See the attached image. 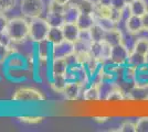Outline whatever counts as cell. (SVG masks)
<instances>
[{
    "instance_id": "6da1fadb",
    "label": "cell",
    "mask_w": 148,
    "mask_h": 132,
    "mask_svg": "<svg viewBox=\"0 0 148 132\" xmlns=\"http://www.w3.org/2000/svg\"><path fill=\"white\" fill-rule=\"evenodd\" d=\"M29 21L25 17H16L9 19L6 33L12 42H22L29 39Z\"/></svg>"
},
{
    "instance_id": "7a4b0ae2",
    "label": "cell",
    "mask_w": 148,
    "mask_h": 132,
    "mask_svg": "<svg viewBox=\"0 0 148 132\" xmlns=\"http://www.w3.org/2000/svg\"><path fill=\"white\" fill-rule=\"evenodd\" d=\"M29 26H30L29 39L33 43L37 44L48 39V34L51 26L45 18H42V17L32 18L29 21Z\"/></svg>"
},
{
    "instance_id": "3957f363",
    "label": "cell",
    "mask_w": 148,
    "mask_h": 132,
    "mask_svg": "<svg viewBox=\"0 0 148 132\" xmlns=\"http://www.w3.org/2000/svg\"><path fill=\"white\" fill-rule=\"evenodd\" d=\"M11 100L14 102H22V104L43 102L45 101V96L41 90H39L37 88L20 87L14 90Z\"/></svg>"
},
{
    "instance_id": "277c9868",
    "label": "cell",
    "mask_w": 148,
    "mask_h": 132,
    "mask_svg": "<svg viewBox=\"0 0 148 132\" xmlns=\"http://www.w3.org/2000/svg\"><path fill=\"white\" fill-rule=\"evenodd\" d=\"M45 9L41 0H21L20 2V11L27 19L41 17Z\"/></svg>"
},
{
    "instance_id": "5b68a950",
    "label": "cell",
    "mask_w": 148,
    "mask_h": 132,
    "mask_svg": "<svg viewBox=\"0 0 148 132\" xmlns=\"http://www.w3.org/2000/svg\"><path fill=\"white\" fill-rule=\"evenodd\" d=\"M75 54V44L74 42L63 40L56 44H52L51 60L54 58H70Z\"/></svg>"
},
{
    "instance_id": "8992f818",
    "label": "cell",
    "mask_w": 148,
    "mask_h": 132,
    "mask_svg": "<svg viewBox=\"0 0 148 132\" xmlns=\"http://www.w3.org/2000/svg\"><path fill=\"white\" fill-rule=\"evenodd\" d=\"M130 51L126 46H124L122 43L114 45L113 49H112L110 61L112 63L116 64V65H125L127 63V60H128V56H130Z\"/></svg>"
},
{
    "instance_id": "52a82bcc",
    "label": "cell",
    "mask_w": 148,
    "mask_h": 132,
    "mask_svg": "<svg viewBox=\"0 0 148 132\" xmlns=\"http://www.w3.org/2000/svg\"><path fill=\"white\" fill-rule=\"evenodd\" d=\"M83 90H84V86L77 82H73V81H70L68 82L66 86L63 90V96L66 100L74 101L77 100L81 96L83 95Z\"/></svg>"
},
{
    "instance_id": "ba28073f",
    "label": "cell",
    "mask_w": 148,
    "mask_h": 132,
    "mask_svg": "<svg viewBox=\"0 0 148 132\" xmlns=\"http://www.w3.org/2000/svg\"><path fill=\"white\" fill-rule=\"evenodd\" d=\"M70 67L69 60L54 58L50 61V76H65Z\"/></svg>"
},
{
    "instance_id": "9c48e42d",
    "label": "cell",
    "mask_w": 148,
    "mask_h": 132,
    "mask_svg": "<svg viewBox=\"0 0 148 132\" xmlns=\"http://www.w3.org/2000/svg\"><path fill=\"white\" fill-rule=\"evenodd\" d=\"M51 51H52V44L48 40L41 41L36 44V60L38 61H51Z\"/></svg>"
},
{
    "instance_id": "30bf717a",
    "label": "cell",
    "mask_w": 148,
    "mask_h": 132,
    "mask_svg": "<svg viewBox=\"0 0 148 132\" xmlns=\"http://www.w3.org/2000/svg\"><path fill=\"white\" fill-rule=\"evenodd\" d=\"M124 26H125L126 31L130 32L133 34H136V35L144 31L142 17L134 16V14H132L130 17H128L127 19L124 21Z\"/></svg>"
},
{
    "instance_id": "8fae6325",
    "label": "cell",
    "mask_w": 148,
    "mask_h": 132,
    "mask_svg": "<svg viewBox=\"0 0 148 132\" xmlns=\"http://www.w3.org/2000/svg\"><path fill=\"white\" fill-rule=\"evenodd\" d=\"M81 16V10L79 7L73 3H70L64 7L63 10V18L65 23H76Z\"/></svg>"
},
{
    "instance_id": "7c38bea8",
    "label": "cell",
    "mask_w": 148,
    "mask_h": 132,
    "mask_svg": "<svg viewBox=\"0 0 148 132\" xmlns=\"http://www.w3.org/2000/svg\"><path fill=\"white\" fill-rule=\"evenodd\" d=\"M64 40H68L71 42H75L81 35V30L76 23H64L61 26Z\"/></svg>"
},
{
    "instance_id": "4fadbf2b",
    "label": "cell",
    "mask_w": 148,
    "mask_h": 132,
    "mask_svg": "<svg viewBox=\"0 0 148 132\" xmlns=\"http://www.w3.org/2000/svg\"><path fill=\"white\" fill-rule=\"evenodd\" d=\"M148 85V62L136 69V78L134 87L144 88Z\"/></svg>"
},
{
    "instance_id": "5bb4252c",
    "label": "cell",
    "mask_w": 148,
    "mask_h": 132,
    "mask_svg": "<svg viewBox=\"0 0 148 132\" xmlns=\"http://www.w3.org/2000/svg\"><path fill=\"white\" fill-rule=\"evenodd\" d=\"M82 97H83V99H84V100H86V101L101 100L99 84H93V83H91L87 87L84 88Z\"/></svg>"
},
{
    "instance_id": "9a60e30c",
    "label": "cell",
    "mask_w": 148,
    "mask_h": 132,
    "mask_svg": "<svg viewBox=\"0 0 148 132\" xmlns=\"http://www.w3.org/2000/svg\"><path fill=\"white\" fill-rule=\"evenodd\" d=\"M68 82V78L65 76H50L49 78V84L51 89L56 93H59V94L63 93Z\"/></svg>"
},
{
    "instance_id": "2e32d148",
    "label": "cell",
    "mask_w": 148,
    "mask_h": 132,
    "mask_svg": "<svg viewBox=\"0 0 148 132\" xmlns=\"http://www.w3.org/2000/svg\"><path fill=\"white\" fill-rule=\"evenodd\" d=\"M95 23H96L95 22V16L94 14H87V13H81L80 18L76 22V24L80 28L81 31H88Z\"/></svg>"
},
{
    "instance_id": "e0dca14e",
    "label": "cell",
    "mask_w": 148,
    "mask_h": 132,
    "mask_svg": "<svg viewBox=\"0 0 148 132\" xmlns=\"http://www.w3.org/2000/svg\"><path fill=\"white\" fill-rule=\"evenodd\" d=\"M130 9L132 14L142 17L148 11L147 2L145 0H133L130 5Z\"/></svg>"
},
{
    "instance_id": "ac0fdd59",
    "label": "cell",
    "mask_w": 148,
    "mask_h": 132,
    "mask_svg": "<svg viewBox=\"0 0 148 132\" xmlns=\"http://www.w3.org/2000/svg\"><path fill=\"white\" fill-rule=\"evenodd\" d=\"M148 57L143 55V54H139L137 53L136 51H130V56H128V60H127V65L130 66H133L135 68H138L139 66H142L144 64L147 63Z\"/></svg>"
},
{
    "instance_id": "d6986e66",
    "label": "cell",
    "mask_w": 148,
    "mask_h": 132,
    "mask_svg": "<svg viewBox=\"0 0 148 132\" xmlns=\"http://www.w3.org/2000/svg\"><path fill=\"white\" fill-rule=\"evenodd\" d=\"M104 41L108 44H111L112 46L121 44L122 43V29L116 28V29H113L110 31H106Z\"/></svg>"
},
{
    "instance_id": "ffe728a7",
    "label": "cell",
    "mask_w": 148,
    "mask_h": 132,
    "mask_svg": "<svg viewBox=\"0 0 148 132\" xmlns=\"http://www.w3.org/2000/svg\"><path fill=\"white\" fill-rule=\"evenodd\" d=\"M88 33H90V37H91V40H92L93 42H102V41H104L106 31L102 26H99V24L95 23L88 30Z\"/></svg>"
},
{
    "instance_id": "44dd1931",
    "label": "cell",
    "mask_w": 148,
    "mask_h": 132,
    "mask_svg": "<svg viewBox=\"0 0 148 132\" xmlns=\"http://www.w3.org/2000/svg\"><path fill=\"white\" fill-rule=\"evenodd\" d=\"M136 34H133L126 30H122V44L126 46L130 51L134 50V46L136 43Z\"/></svg>"
},
{
    "instance_id": "7402d4cb",
    "label": "cell",
    "mask_w": 148,
    "mask_h": 132,
    "mask_svg": "<svg viewBox=\"0 0 148 132\" xmlns=\"http://www.w3.org/2000/svg\"><path fill=\"white\" fill-rule=\"evenodd\" d=\"M76 6L81 10V13H87V14H94L96 9V2L93 0H82Z\"/></svg>"
},
{
    "instance_id": "603a6c76",
    "label": "cell",
    "mask_w": 148,
    "mask_h": 132,
    "mask_svg": "<svg viewBox=\"0 0 148 132\" xmlns=\"http://www.w3.org/2000/svg\"><path fill=\"white\" fill-rule=\"evenodd\" d=\"M51 44H56L64 40V35L62 32V28H51L47 39Z\"/></svg>"
},
{
    "instance_id": "cb8c5ba5",
    "label": "cell",
    "mask_w": 148,
    "mask_h": 132,
    "mask_svg": "<svg viewBox=\"0 0 148 132\" xmlns=\"http://www.w3.org/2000/svg\"><path fill=\"white\" fill-rule=\"evenodd\" d=\"M134 51L148 57V38L142 37V38L137 39L135 46H134Z\"/></svg>"
},
{
    "instance_id": "d4e9b609",
    "label": "cell",
    "mask_w": 148,
    "mask_h": 132,
    "mask_svg": "<svg viewBox=\"0 0 148 132\" xmlns=\"http://www.w3.org/2000/svg\"><path fill=\"white\" fill-rule=\"evenodd\" d=\"M95 22L96 24L102 26L105 31H110L113 29L117 28V23L115 21H113L111 18H102V17H95Z\"/></svg>"
},
{
    "instance_id": "484cf974",
    "label": "cell",
    "mask_w": 148,
    "mask_h": 132,
    "mask_svg": "<svg viewBox=\"0 0 148 132\" xmlns=\"http://www.w3.org/2000/svg\"><path fill=\"white\" fill-rule=\"evenodd\" d=\"M91 56L97 58L103 63V41L102 42H93L90 49Z\"/></svg>"
},
{
    "instance_id": "4316f807",
    "label": "cell",
    "mask_w": 148,
    "mask_h": 132,
    "mask_svg": "<svg viewBox=\"0 0 148 132\" xmlns=\"http://www.w3.org/2000/svg\"><path fill=\"white\" fill-rule=\"evenodd\" d=\"M19 121L25 122L28 125H37L42 122V120L44 119L42 116H22V117H18Z\"/></svg>"
},
{
    "instance_id": "83f0119b",
    "label": "cell",
    "mask_w": 148,
    "mask_h": 132,
    "mask_svg": "<svg viewBox=\"0 0 148 132\" xmlns=\"http://www.w3.org/2000/svg\"><path fill=\"white\" fill-rule=\"evenodd\" d=\"M17 0H0V12L6 13L16 7Z\"/></svg>"
},
{
    "instance_id": "f1b7e54d",
    "label": "cell",
    "mask_w": 148,
    "mask_h": 132,
    "mask_svg": "<svg viewBox=\"0 0 148 132\" xmlns=\"http://www.w3.org/2000/svg\"><path fill=\"white\" fill-rule=\"evenodd\" d=\"M136 132H148V117H142L137 120Z\"/></svg>"
},
{
    "instance_id": "f546056e",
    "label": "cell",
    "mask_w": 148,
    "mask_h": 132,
    "mask_svg": "<svg viewBox=\"0 0 148 132\" xmlns=\"http://www.w3.org/2000/svg\"><path fill=\"white\" fill-rule=\"evenodd\" d=\"M117 131L121 132H136V125L132 121H125L123 122Z\"/></svg>"
},
{
    "instance_id": "4dcf8cb0",
    "label": "cell",
    "mask_w": 148,
    "mask_h": 132,
    "mask_svg": "<svg viewBox=\"0 0 148 132\" xmlns=\"http://www.w3.org/2000/svg\"><path fill=\"white\" fill-rule=\"evenodd\" d=\"M8 22H9V19L6 17V14L3 12H0V33L6 32Z\"/></svg>"
},
{
    "instance_id": "1f68e13d",
    "label": "cell",
    "mask_w": 148,
    "mask_h": 132,
    "mask_svg": "<svg viewBox=\"0 0 148 132\" xmlns=\"http://www.w3.org/2000/svg\"><path fill=\"white\" fill-rule=\"evenodd\" d=\"M127 6L126 1L125 0H112L111 7L114 9H117V10H123L125 7Z\"/></svg>"
},
{
    "instance_id": "d6a6232c",
    "label": "cell",
    "mask_w": 148,
    "mask_h": 132,
    "mask_svg": "<svg viewBox=\"0 0 148 132\" xmlns=\"http://www.w3.org/2000/svg\"><path fill=\"white\" fill-rule=\"evenodd\" d=\"M7 75V68H6V58L0 56V79Z\"/></svg>"
},
{
    "instance_id": "836d02e7",
    "label": "cell",
    "mask_w": 148,
    "mask_h": 132,
    "mask_svg": "<svg viewBox=\"0 0 148 132\" xmlns=\"http://www.w3.org/2000/svg\"><path fill=\"white\" fill-rule=\"evenodd\" d=\"M54 1L58 2V3H60V5H62V6H66V5H70V3L77 5L82 0H54Z\"/></svg>"
},
{
    "instance_id": "e575fe53",
    "label": "cell",
    "mask_w": 148,
    "mask_h": 132,
    "mask_svg": "<svg viewBox=\"0 0 148 132\" xmlns=\"http://www.w3.org/2000/svg\"><path fill=\"white\" fill-rule=\"evenodd\" d=\"M143 20V28H144V31L148 32V11L144 16H142Z\"/></svg>"
},
{
    "instance_id": "d590c367",
    "label": "cell",
    "mask_w": 148,
    "mask_h": 132,
    "mask_svg": "<svg viewBox=\"0 0 148 132\" xmlns=\"http://www.w3.org/2000/svg\"><path fill=\"white\" fill-rule=\"evenodd\" d=\"M96 2L99 5H103V6H111L112 0H97Z\"/></svg>"
},
{
    "instance_id": "8d00e7d4",
    "label": "cell",
    "mask_w": 148,
    "mask_h": 132,
    "mask_svg": "<svg viewBox=\"0 0 148 132\" xmlns=\"http://www.w3.org/2000/svg\"><path fill=\"white\" fill-rule=\"evenodd\" d=\"M41 1L43 2V5L45 6V8H47V9H48V8H49V7L51 6L53 2H54V0H41Z\"/></svg>"
},
{
    "instance_id": "74e56055",
    "label": "cell",
    "mask_w": 148,
    "mask_h": 132,
    "mask_svg": "<svg viewBox=\"0 0 148 132\" xmlns=\"http://www.w3.org/2000/svg\"><path fill=\"white\" fill-rule=\"evenodd\" d=\"M94 120L97 122H105V121H107V118L106 117H95Z\"/></svg>"
},
{
    "instance_id": "f35d334b",
    "label": "cell",
    "mask_w": 148,
    "mask_h": 132,
    "mask_svg": "<svg viewBox=\"0 0 148 132\" xmlns=\"http://www.w3.org/2000/svg\"><path fill=\"white\" fill-rule=\"evenodd\" d=\"M144 99L148 100V85L144 88Z\"/></svg>"
},
{
    "instance_id": "ab89813d",
    "label": "cell",
    "mask_w": 148,
    "mask_h": 132,
    "mask_svg": "<svg viewBox=\"0 0 148 132\" xmlns=\"http://www.w3.org/2000/svg\"><path fill=\"white\" fill-rule=\"evenodd\" d=\"M125 1H126V3H127V5H130V3L132 2V1H133V0H125Z\"/></svg>"
}]
</instances>
